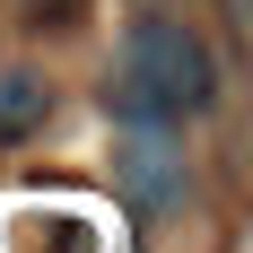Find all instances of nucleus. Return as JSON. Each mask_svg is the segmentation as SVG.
<instances>
[{"mask_svg": "<svg viewBox=\"0 0 253 253\" xmlns=\"http://www.w3.org/2000/svg\"><path fill=\"white\" fill-rule=\"evenodd\" d=\"M210 96H218V70L183 18H140L105 79V114H123V123H192V114H210Z\"/></svg>", "mask_w": 253, "mask_h": 253, "instance_id": "nucleus-1", "label": "nucleus"}, {"mask_svg": "<svg viewBox=\"0 0 253 253\" xmlns=\"http://www.w3.org/2000/svg\"><path fill=\"white\" fill-rule=\"evenodd\" d=\"M183 140H175V123H123V140H114V192H123L131 210H175L183 201Z\"/></svg>", "mask_w": 253, "mask_h": 253, "instance_id": "nucleus-2", "label": "nucleus"}, {"mask_svg": "<svg viewBox=\"0 0 253 253\" xmlns=\"http://www.w3.org/2000/svg\"><path fill=\"white\" fill-rule=\"evenodd\" d=\"M52 96H44V79L35 70H0V140H26V131H44Z\"/></svg>", "mask_w": 253, "mask_h": 253, "instance_id": "nucleus-3", "label": "nucleus"}, {"mask_svg": "<svg viewBox=\"0 0 253 253\" xmlns=\"http://www.w3.org/2000/svg\"><path fill=\"white\" fill-rule=\"evenodd\" d=\"M26 18H44V26H61V18H79V9H87V0H18Z\"/></svg>", "mask_w": 253, "mask_h": 253, "instance_id": "nucleus-4", "label": "nucleus"}, {"mask_svg": "<svg viewBox=\"0 0 253 253\" xmlns=\"http://www.w3.org/2000/svg\"><path fill=\"white\" fill-rule=\"evenodd\" d=\"M236 9V35H245V52H253V0H227Z\"/></svg>", "mask_w": 253, "mask_h": 253, "instance_id": "nucleus-5", "label": "nucleus"}]
</instances>
